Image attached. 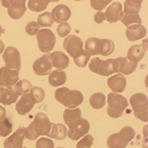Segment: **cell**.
<instances>
[{
    "label": "cell",
    "mask_w": 148,
    "mask_h": 148,
    "mask_svg": "<svg viewBox=\"0 0 148 148\" xmlns=\"http://www.w3.org/2000/svg\"><path fill=\"white\" fill-rule=\"evenodd\" d=\"M52 125V123L46 114L44 112H38L28 127H25V137L29 140H34L40 136H48L51 130Z\"/></svg>",
    "instance_id": "1"
},
{
    "label": "cell",
    "mask_w": 148,
    "mask_h": 148,
    "mask_svg": "<svg viewBox=\"0 0 148 148\" xmlns=\"http://www.w3.org/2000/svg\"><path fill=\"white\" fill-rule=\"evenodd\" d=\"M54 96L58 102L71 109L76 108L84 101V96L80 91L77 90H71L66 87L57 89Z\"/></svg>",
    "instance_id": "2"
},
{
    "label": "cell",
    "mask_w": 148,
    "mask_h": 148,
    "mask_svg": "<svg viewBox=\"0 0 148 148\" xmlns=\"http://www.w3.org/2000/svg\"><path fill=\"white\" fill-rule=\"evenodd\" d=\"M119 64L116 58L103 60L98 57L92 58L89 65L91 71L106 77L119 72Z\"/></svg>",
    "instance_id": "3"
},
{
    "label": "cell",
    "mask_w": 148,
    "mask_h": 148,
    "mask_svg": "<svg viewBox=\"0 0 148 148\" xmlns=\"http://www.w3.org/2000/svg\"><path fill=\"white\" fill-rule=\"evenodd\" d=\"M107 114L112 118L120 117L124 111L129 106L127 99L116 92H110L108 95Z\"/></svg>",
    "instance_id": "4"
},
{
    "label": "cell",
    "mask_w": 148,
    "mask_h": 148,
    "mask_svg": "<svg viewBox=\"0 0 148 148\" xmlns=\"http://www.w3.org/2000/svg\"><path fill=\"white\" fill-rule=\"evenodd\" d=\"M130 101L136 118L143 122H148V100L147 96L143 93H136L132 96Z\"/></svg>",
    "instance_id": "5"
},
{
    "label": "cell",
    "mask_w": 148,
    "mask_h": 148,
    "mask_svg": "<svg viewBox=\"0 0 148 148\" xmlns=\"http://www.w3.org/2000/svg\"><path fill=\"white\" fill-rule=\"evenodd\" d=\"M38 46L43 53L49 52L53 50L56 42V36L49 29H42L37 34Z\"/></svg>",
    "instance_id": "6"
},
{
    "label": "cell",
    "mask_w": 148,
    "mask_h": 148,
    "mask_svg": "<svg viewBox=\"0 0 148 148\" xmlns=\"http://www.w3.org/2000/svg\"><path fill=\"white\" fill-rule=\"evenodd\" d=\"M1 2L3 6L8 8V15L13 19L21 18L26 12L25 0L1 1Z\"/></svg>",
    "instance_id": "7"
},
{
    "label": "cell",
    "mask_w": 148,
    "mask_h": 148,
    "mask_svg": "<svg viewBox=\"0 0 148 148\" xmlns=\"http://www.w3.org/2000/svg\"><path fill=\"white\" fill-rule=\"evenodd\" d=\"M2 58L5 63V66L19 72L21 68V58L17 48L13 47H7Z\"/></svg>",
    "instance_id": "8"
},
{
    "label": "cell",
    "mask_w": 148,
    "mask_h": 148,
    "mask_svg": "<svg viewBox=\"0 0 148 148\" xmlns=\"http://www.w3.org/2000/svg\"><path fill=\"white\" fill-rule=\"evenodd\" d=\"M19 72L3 66L0 68V86L11 88L16 84L19 79Z\"/></svg>",
    "instance_id": "9"
},
{
    "label": "cell",
    "mask_w": 148,
    "mask_h": 148,
    "mask_svg": "<svg viewBox=\"0 0 148 148\" xmlns=\"http://www.w3.org/2000/svg\"><path fill=\"white\" fill-rule=\"evenodd\" d=\"M51 54V53H46L34 61L33 68L35 74L45 76L51 73L53 67L50 59Z\"/></svg>",
    "instance_id": "10"
},
{
    "label": "cell",
    "mask_w": 148,
    "mask_h": 148,
    "mask_svg": "<svg viewBox=\"0 0 148 148\" xmlns=\"http://www.w3.org/2000/svg\"><path fill=\"white\" fill-rule=\"evenodd\" d=\"M63 47L69 55L73 58L83 49V42L77 36L70 35L64 40Z\"/></svg>",
    "instance_id": "11"
},
{
    "label": "cell",
    "mask_w": 148,
    "mask_h": 148,
    "mask_svg": "<svg viewBox=\"0 0 148 148\" xmlns=\"http://www.w3.org/2000/svg\"><path fill=\"white\" fill-rule=\"evenodd\" d=\"M147 39L143 40V44L132 46L129 49L126 58L130 62L138 63L143 58L148 47Z\"/></svg>",
    "instance_id": "12"
},
{
    "label": "cell",
    "mask_w": 148,
    "mask_h": 148,
    "mask_svg": "<svg viewBox=\"0 0 148 148\" xmlns=\"http://www.w3.org/2000/svg\"><path fill=\"white\" fill-rule=\"evenodd\" d=\"M81 110L79 108L75 109H66L63 114V118L66 124L69 129H73L79 125L82 122Z\"/></svg>",
    "instance_id": "13"
},
{
    "label": "cell",
    "mask_w": 148,
    "mask_h": 148,
    "mask_svg": "<svg viewBox=\"0 0 148 148\" xmlns=\"http://www.w3.org/2000/svg\"><path fill=\"white\" fill-rule=\"evenodd\" d=\"M25 128L19 126L12 135L5 139V148H22L25 139Z\"/></svg>",
    "instance_id": "14"
},
{
    "label": "cell",
    "mask_w": 148,
    "mask_h": 148,
    "mask_svg": "<svg viewBox=\"0 0 148 148\" xmlns=\"http://www.w3.org/2000/svg\"><path fill=\"white\" fill-rule=\"evenodd\" d=\"M35 104V99L30 93L24 94L16 104L15 109L19 114L24 116L32 110Z\"/></svg>",
    "instance_id": "15"
},
{
    "label": "cell",
    "mask_w": 148,
    "mask_h": 148,
    "mask_svg": "<svg viewBox=\"0 0 148 148\" xmlns=\"http://www.w3.org/2000/svg\"><path fill=\"white\" fill-rule=\"evenodd\" d=\"M122 5L120 2H114L109 6L105 13V20L110 24L116 23L123 17Z\"/></svg>",
    "instance_id": "16"
},
{
    "label": "cell",
    "mask_w": 148,
    "mask_h": 148,
    "mask_svg": "<svg viewBox=\"0 0 148 148\" xmlns=\"http://www.w3.org/2000/svg\"><path fill=\"white\" fill-rule=\"evenodd\" d=\"M71 12L70 8L63 4L56 6L52 11L51 18L58 23H66L71 18Z\"/></svg>",
    "instance_id": "17"
},
{
    "label": "cell",
    "mask_w": 148,
    "mask_h": 148,
    "mask_svg": "<svg viewBox=\"0 0 148 148\" xmlns=\"http://www.w3.org/2000/svg\"><path fill=\"white\" fill-rule=\"evenodd\" d=\"M104 39L90 38L86 40L85 48L90 55H103V51Z\"/></svg>",
    "instance_id": "18"
},
{
    "label": "cell",
    "mask_w": 148,
    "mask_h": 148,
    "mask_svg": "<svg viewBox=\"0 0 148 148\" xmlns=\"http://www.w3.org/2000/svg\"><path fill=\"white\" fill-rule=\"evenodd\" d=\"M146 33V28L144 26L135 24L127 27L125 35L129 41L133 42L144 38Z\"/></svg>",
    "instance_id": "19"
},
{
    "label": "cell",
    "mask_w": 148,
    "mask_h": 148,
    "mask_svg": "<svg viewBox=\"0 0 148 148\" xmlns=\"http://www.w3.org/2000/svg\"><path fill=\"white\" fill-rule=\"evenodd\" d=\"M107 85L112 91L121 93L126 88V78L121 73H118L108 79Z\"/></svg>",
    "instance_id": "20"
},
{
    "label": "cell",
    "mask_w": 148,
    "mask_h": 148,
    "mask_svg": "<svg viewBox=\"0 0 148 148\" xmlns=\"http://www.w3.org/2000/svg\"><path fill=\"white\" fill-rule=\"evenodd\" d=\"M89 122L84 118H83L82 122L79 125L73 129H69L67 131L68 137L72 141L77 140L88 133L90 129Z\"/></svg>",
    "instance_id": "21"
},
{
    "label": "cell",
    "mask_w": 148,
    "mask_h": 148,
    "mask_svg": "<svg viewBox=\"0 0 148 148\" xmlns=\"http://www.w3.org/2000/svg\"><path fill=\"white\" fill-rule=\"evenodd\" d=\"M50 59L52 66L61 70L66 69L70 64L69 58L63 52L57 51L51 53Z\"/></svg>",
    "instance_id": "22"
},
{
    "label": "cell",
    "mask_w": 148,
    "mask_h": 148,
    "mask_svg": "<svg viewBox=\"0 0 148 148\" xmlns=\"http://www.w3.org/2000/svg\"><path fill=\"white\" fill-rule=\"evenodd\" d=\"M18 96L13 87L11 88L0 87V103L5 106L10 105L16 103Z\"/></svg>",
    "instance_id": "23"
},
{
    "label": "cell",
    "mask_w": 148,
    "mask_h": 148,
    "mask_svg": "<svg viewBox=\"0 0 148 148\" xmlns=\"http://www.w3.org/2000/svg\"><path fill=\"white\" fill-rule=\"evenodd\" d=\"M66 73L62 70H55L49 75L48 81L52 86L58 87L64 84L66 81Z\"/></svg>",
    "instance_id": "24"
},
{
    "label": "cell",
    "mask_w": 148,
    "mask_h": 148,
    "mask_svg": "<svg viewBox=\"0 0 148 148\" xmlns=\"http://www.w3.org/2000/svg\"><path fill=\"white\" fill-rule=\"evenodd\" d=\"M116 59L119 64V72L128 75L134 72L136 70L138 63L130 62L126 58L119 57Z\"/></svg>",
    "instance_id": "25"
},
{
    "label": "cell",
    "mask_w": 148,
    "mask_h": 148,
    "mask_svg": "<svg viewBox=\"0 0 148 148\" xmlns=\"http://www.w3.org/2000/svg\"><path fill=\"white\" fill-rule=\"evenodd\" d=\"M52 130L48 136L57 140H64L67 136V130L62 124L52 123Z\"/></svg>",
    "instance_id": "26"
},
{
    "label": "cell",
    "mask_w": 148,
    "mask_h": 148,
    "mask_svg": "<svg viewBox=\"0 0 148 148\" xmlns=\"http://www.w3.org/2000/svg\"><path fill=\"white\" fill-rule=\"evenodd\" d=\"M143 1V0L125 1L124 4V14L125 15L138 14Z\"/></svg>",
    "instance_id": "27"
},
{
    "label": "cell",
    "mask_w": 148,
    "mask_h": 148,
    "mask_svg": "<svg viewBox=\"0 0 148 148\" xmlns=\"http://www.w3.org/2000/svg\"><path fill=\"white\" fill-rule=\"evenodd\" d=\"M89 102L92 108L99 110L103 108L105 105V96L101 92H96L90 96Z\"/></svg>",
    "instance_id": "28"
},
{
    "label": "cell",
    "mask_w": 148,
    "mask_h": 148,
    "mask_svg": "<svg viewBox=\"0 0 148 148\" xmlns=\"http://www.w3.org/2000/svg\"><path fill=\"white\" fill-rule=\"evenodd\" d=\"M32 87V85L30 81L26 79L20 80L14 87V91L18 96L28 93Z\"/></svg>",
    "instance_id": "29"
},
{
    "label": "cell",
    "mask_w": 148,
    "mask_h": 148,
    "mask_svg": "<svg viewBox=\"0 0 148 148\" xmlns=\"http://www.w3.org/2000/svg\"><path fill=\"white\" fill-rule=\"evenodd\" d=\"M106 144L109 148H125L127 145L123 142L119 132L110 136L107 138Z\"/></svg>",
    "instance_id": "30"
},
{
    "label": "cell",
    "mask_w": 148,
    "mask_h": 148,
    "mask_svg": "<svg viewBox=\"0 0 148 148\" xmlns=\"http://www.w3.org/2000/svg\"><path fill=\"white\" fill-rule=\"evenodd\" d=\"M52 1H53L48 0H30L28 1V7L32 12H39L45 10L47 8L49 3Z\"/></svg>",
    "instance_id": "31"
},
{
    "label": "cell",
    "mask_w": 148,
    "mask_h": 148,
    "mask_svg": "<svg viewBox=\"0 0 148 148\" xmlns=\"http://www.w3.org/2000/svg\"><path fill=\"white\" fill-rule=\"evenodd\" d=\"M90 56L89 53L83 49L73 57V59L77 66L84 68L86 66Z\"/></svg>",
    "instance_id": "32"
},
{
    "label": "cell",
    "mask_w": 148,
    "mask_h": 148,
    "mask_svg": "<svg viewBox=\"0 0 148 148\" xmlns=\"http://www.w3.org/2000/svg\"><path fill=\"white\" fill-rule=\"evenodd\" d=\"M119 133L121 139L127 145L129 142L134 138L136 135V132L134 129L129 126L123 127L120 131L119 132Z\"/></svg>",
    "instance_id": "33"
},
{
    "label": "cell",
    "mask_w": 148,
    "mask_h": 148,
    "mask_svg": "<svg viewBox=\"0 0 148 148\" xmlns=\"http://www.w3.org/2000/svg\"><path fill=\"white\" fill-rule=\"evenodd\" d=\"M120 20L127 27L132 25H141L142 24V20L138 14L125 15L123 12V17Z\"/></svg>",
    "instance_id": "34"
},
{
    "label": "cell",
    "mask_w": 148,
    "mask_h": 148,
    "mask_svg": "<svg viewBox=\"0 0 148 148\" xmlns=\"http://www.w3.org/2000/svg\"><path fill=\"white\" fill-rule=\"evenodd\" d=\"M12 131V124L7 117L0 120V136L6 137Z\"/></svg>",
    "instance_id": "35"
},
{
    "label": "cell",
    "mask_w": 148,
    "mask_h": 148,
    "mask_svg": "<svg viewBox=\"0 0 148 148\" xmlns=\"http://www.w3.org/2000/svg\"><path fill=\"white\" fill-rule=\"evenodd\" d=\"M38 23L40 27H51L53 25L54 21L52 19L51 13L46 12L39 15Z\"/></svg>",
    "instance_id": "36"
},
{
    "label": "cell",
    "mask_w": 148,
    "mask_h": 148,
    "mask_svg": "<svg viewBox=\"0 0 148 148\" xmlns=\"http://www.w3.org/2000/svg\"><path fill=\"white\" fill-rule=\"evenodd\" d=\"M29 93L35 99L36 103L42 102L45 97V91L41 87L38 86H34L32 88Z\"/></svg>",
    "instance_id": "37"
},
{
    "label": "cell",
    "mask_w": 148,
    "mask_h": 148,
    "mask_svg": "<svg viewBox=\"0 0 148 148\" xmlns=\"http://www.w3.org/2000/svg\"><path fill=\"white\" fill-rule=\"evenodd\" d=\"M94 139L91 135L87 134L77 144L76 148H90L93 144Z\"/></svg>",
    "instance_id": "38"
},
{
    "label": "cell",
    "mask_w": 148,
    "mask_h": 148,
    "mask_svg": "<svg viewBox=\"0 0 148 148\" xmlns=\"http://www.w3.org/2000/svg\"><path fill=\"white\" fill-rule=\"evenodd\" d=\"M71 27L70 24L67 23H63L58 26L57 32L60 37L64 38L71 33Z\"/></svg>",
    "instance_id": "39"
},
{
    "label": "cell",
    "mask_w": 148,
    "mask_h": 148,
    "mask_svg": "<svg viewBox=\"0 0 148 148\" xmlns=\"http://www.w3.org/2000/svg\"><path fill=\"white\" fill-rule=\"evenodd\" d=\"M36 148H54L53 141L47 138H41L36 142Z\"/></svg>",
    "instance_id": "40"
},
{
    "label": "cell",
    "mask_w": 148,
    "mask_h": 148,
    "mask_svg": "<svg viewBox=\"0 0 148 148\" xmlns=\"http://www.w3.org/2000/svg\"><path fill=\"white\" fill-rule=\"evenodd\" d=\"M40 26L38 22L36 21H32L27 23L25 27V32L29 35L34 36L37 34L38 31L40 28Z\"/></svg>",
    "instance_id": "41"
},
{
    "label": "cell",
    "mask_w": 148,
    "mask_h": 148,
    "mask_svg": "<svg viewBox=\"0 0 148 148\" xmlns=\"http://www.w3.org/2000/svg\"><path fill=\"white\" fill-rule=\"evenodd\" d=\"M112 1H94V0H91L90 2V5L91 7L93 9H95L97 11H101L104 9L107 6L108 4H110Z\"/></svg>",
    "instance_id": "42"
},
{
    "label": "cell",
    "mask_w": 148,
    "mask_h": 148,
    "mask_svg": "<svg viewBox=\"0 0 148 148\" xmlns=\"http://www.w3.org/2000/svg\"><path fill=\"white\" fill-rule=\"evenodd\" d=\"M105 20V14L99 11L94 15V21L97 24H101Z\"/></svg>",
    "instance_id": "43"
},
{
    "label": "cell",
    "mask_w": 148,
    "mask_h": 148,
    "mask_svg": "<svg viewBox=\"0 0 148 148\" xmlns=\"http://www.w3.org/2000/svg\"><path fill=\"white\" fill-rule=\"evenodd\" d=\"M6 110L5 109L0 105V120L4 119L6 117Z\"/></svg>",
    "instance_id": "44"
},
{
    "label": "cell",
    "mask_w": 148,
    "mask_h": 148,
    "mask_svg": "<svg viewBox=\"0 0 148 148\" xmlns=\"http://www.w3.org/2000/svg\"><path fill=\"white\" fill-rule=\"evenodd\" d=\"M5 47V45L4 42L2 40H0V54H1L3 53Z\"/></svg>",
    "instance_id": "45"
},
{
    "label": "cell",
    "mask_w": 148,
    "mask_h": 148,
    "mask_svg": "<svg viewBox=\"0 0 148 148\" xmlns=\"http://www.w3.org/2000/svg\"><path fill=\"white\" fill-rule=\"evenodd\" d=\"M4 32V30L2 29V27H1V26L0 25V37L1 36V34H2V33Z\"/></svg>",
    "instance_id": "46"
},
{
    "label": "cell",
    "mask_w": 148,
    "mask_h": 148,
    "mask_svg": "<svg viewBox=\"0 0 148 148\" xmlns=\"http://www.w3.org/2000/svg\"><path fill=\"white\" fill-rule=\"evenodd\" d=\"M63 148V147H58V148Z\"/></svg>",
    "instance_id": "47"
},
{
    "label": "cell",
    "mask_w": 148,
    "mask_h": 148,
    "mask_svg": "<svg viewBox=\"0 0 148 148\" xmlns=\"http://www.w3.org/2000/svg\"><path fill=\"white\" fill-rule=\"evenodd\" d=\"M27 148V147H23V148Z\"/></svg>",
    "instance_id": "48"
}]
</instances>
